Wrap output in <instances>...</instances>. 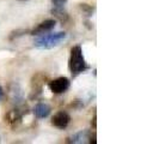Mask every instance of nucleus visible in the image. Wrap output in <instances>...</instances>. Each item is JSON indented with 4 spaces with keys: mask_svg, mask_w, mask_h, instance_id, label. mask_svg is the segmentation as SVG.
<instances>
[{
    "mask_svg": "<svg viewBox=\"0 0 159 144\" xmlns=\"http://www.w3.org/2000/svg\"><path fill=\"white\" fill-rule=\"evenodd\" d=\"M70 121H71L70 114L67 112H65V111H60V112H57L53 117L52 125L57 128H60V130H64V128H66L70 125Z\"/></svg>",
    "mask_w": 159,
    "mask_h": 144,
    "instance_id": "obj_5",
    "label": "nucleus"
},
{
    "mask_svg": "<svg viewBox=\"0 0 159 144\" xmlns=\"http://www.w3.org/2000/svg\"><path fill=\"white\" fill-rule=\"evenodd\" d=\"M80 8L85 12V15L86 16H92V13H93V10H95V7L93 6H90V5H88V4H80Z\"/></svg>",
    "mask_w": 159,
    "mask_h": 144,
    "instance_id": "obj_9",
    "label": "nucleus"
},
{
    "mask_svg": "<svg viewBox=\"0 0 159 144\" xmlns=\"http://www.w3.org/2000/svg\"><path fill=\"white\" fill-rule=\"evenodd\" d=\"M70 85H71V82L66 77H60V78H56L54 80H50L48 83V87L50 89V91L56 94V95L66 93L70 88Z\"/></svg>",
    "mask_w": 159,
    "mask_h": 144,
    "instance_id": "obj_3",
    "label": "nucleus"
},
{
    "mask_svg": "<svg viewBox=\"0 0 159 144\" xmlns=\"http://www.w3.org/2000/svg\"><path fill=\"white\" fill-rule=\"evenodd\" d=\"M92 126L93 128H96V114L93 115V119H92Z\"/></svg>",
    "mask_w": 159,
    "mask_h": 144,
    "instance_id": "obj_12",
    "label": "nucleus"
},
{
    "mask_svg": "<svg viewBox=\"0 0 159 144\" xmlns=\"http://www.w3.org/2000/svg\"><path fill=\"white\" fill-rule=\"evenodd\" d=\"M52 13H53L56 18H59L62 23H66V22L70 19L68 15H67L64 10H62V7H54L53 10H52Z\"/></svg>",
    "mask_w": 159,
    "mask_h": 144,
    "instance_id": "obj_8",
    "label": "nucleus"
},
{
    "mask_svg": "<svg viewBox=\"0 0 159 144\" xmlns=\"http://www.w3.org/2000/svg\"><path fill=\"white\" fill-rule=\"evenodd\" d=\"M2 97H4V89L0 87V101L2 100Z\"/></svg>",
    "mask_w": 159,
    "mask_h": 144,
    "instance_id": "obj_11",
    "label": "nucleus"
},
{
    "mask_svg": "<svg viewBox=\"0 0 159 144\" xmlns=\"http://www.w3.org/2000/svg\"><path fill=\"white\" fill-rule=\"evenodd\" d=\"M56 25V21L55 19H47V21H44V22H42L40 23L36 28H34L30 34L31 35H36V36H39V35H43V34H47V32L52 31L54 28H55Z\"/></svg>",
    "mask_w": 159,
    "mask_h": 144,
    "instance_id": "obj_6",
    "label": "nucleus"
},
{
    "mask_svg": "<svg viewBox=\"0 0 159 144\" xmlns=\"http://www.w3.org/2000/svg\"><path fill=\"white\" fill-rule=\"evenodd\" d=\"M66 32H54V34H43L41 37L34 42L35 47L41 48V49H49V48H54L59 45H61L66 40Z\"/></svg>",
    "mask_w": 159,
    "mask_h": 144,
    "instance_id": "obj_2",
    "label": "nucleus"
},
{
    "mask_svg": "<svg viewBox=\"0 0 159 144\" xmlns=\"http://www.w3.org/2000/svg\"><path fill=\"white\" fill-rule=\"evenodd\" d=\"M52 2L54 4L55 7H62L67 2V0H52Z\"/></svg>",
    "mask_w": 159,
    "mask_h": 144,
    "instance_id": "obj_10",
    "label": "nucleus"
},
{
    "mask_svg": "<svg viewBox=\"0 0 159 144\" xmlns=\"http://www.w3.org/2000/svg\"><path fill=\"white\" fill-rule=\"evenodd\" d=\"M70 71L73 77H77L78 74L85 72L89 69V65L85 61V58L83 54V49L79 45L71 48V56H70Z\"/></svg>",
    "mask_w": 159,
    "mask_h": 144,
    "instance_id": "obj_1",
    "label": "nucleus"
},
{
    "mask_svg": "<svg viewBox=\"0 0 159 144\" xmlns=\"http://www.w3.org/2000/svg\"><path fill=\"white\" fill-rule=\"evenodd\" d=\"M67 143H93L96 144V137L91 135V132L85 130L73 135L71 138H67Z\"/></svg>",
    "mask_w": 159,
    "mask_h": 144,
    "instance_id": "obj_4",
    "label": "nucleus"
},
{
    "mask_svg": "<svg viewBox=\"0 0 159 144\" xmlns=\"http://www.w3.org/2000/svg\"><path fill=\"white\" fill-rule=\"evenodd\" d=\"M50 106L47 104L46 102H40V103L36 104V107H35V109H34V113H35V115H36V118H39V119H44V118H47L48 115L50 114Z\"/></svg>",
    "mask_w": 159,
    "mask_h": 144,
    "instance_id": "obj_7",
    "label": "nucleus"
}]
</instances>
